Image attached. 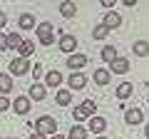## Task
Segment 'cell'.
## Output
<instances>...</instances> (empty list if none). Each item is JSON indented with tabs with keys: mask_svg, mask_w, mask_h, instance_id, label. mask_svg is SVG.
<instances>
[{
	"mask_svg": "<svg viewBox=\"0 0 149 139\" xmlns=\"http://www.w3.org/2000/svg\"><path fill=\"white\" fill-rule=\"evenodd\" d=\"M32 132H37V134H45V137H52V134H57V122H55L52 117H40L35 124H32Z\"/></svg>",
	"mask_w": 149,
	"mask_h": 139,
	"instance_id": "6da1fadb",
	"label": "cell"
},
{
	"mask_svg": "<svg viewBox=\"0 0 149 139\" xmlns=\"http://www.w3.org/2000/svg\"><path fill=\"white\" fill-rule=\"evenodd\" d=\"M95 112H97V102H92V99H85L80 104V107H74V122H82V119H87V117H95Z\"/></svg>",
	"mask_w": 149,
	"mask_h": 139,
	"instance_id": "7a4b0ae2",
	"label": "cell"
},
{
	"mask_svg": "<svg viewBox=\"0 0 149 139\" xmlns=\"http://www.w3.org/2000/svg\"><path fill=\"white\" fill-rule=\"evenodd\" d=\"M8 70H10V77L15 75V77H22V75H27L32 70V65H30V60H22V57H15L13 62H8Z\"/></svg>",
	"mask_w": 149,
	"mask_h": 139,
	"instance_id": "3957f363",
	"label": "cell"
},
{
	"mask_svg": "<svg viewBox=\"0 0 149 139\" xmlns=\"http://www.w3.org/2000/svg\"><path fill=\"white\" fill-rule=\"evenodd\" d=\"M52 22H40V25H37V38H40V45H52L55 40H52Z\"/></svg>",
	"mask_w": 149,
	"mask_h": 139,
	"instance_id": "277c9868",
	"label": "cell"
},
{
	"mask_svg": "<svg viewBox=\"0 0 149 139\" xmlns=\"http://www.w3.org/2000/svg\"><path fill=\"white\" fill-rule=\"evenodd\" d=\"M57 45H60V50H62V52L74 55V50H77V38L65 32V35H60V42H57Z\"/></svg>",
	"mask_w": 149,
	"mask_h": 139,
	"instance_id": "5b68a950",
	"label": "cell"
},
{
	"mask_svg": "<svg viewBox=\"0 0 149 139\" xmlns=\"http://www.w3.org/2000/svg\"><path fill=\"white\" fill-rule=\"evenodd\" d=\"M129 67H132V65H129L127 57H117L114 62H109V67H107V70H109L112 75H127Z\"/></svg>",
	"mask_w": 149,
	"mask_h": 139,
	"instance_id": "8992f818",
	"label": "cell"
},
{
	"mask_svg": "<svg viewBox=\"0 0 149 139\" xmlns=\"http://www.w3.org/2000/svg\"><path fill=\"white\" fill-rule=\"evenodd\" d=\"M45 95H47V87H45V82H32L30 90H27V97H30V99H35V102H42Z\"/></svg>",
	"mask_w": 149,
	"mask_h": 139,
	"instance_id": "52a82bcc",
	"label": "cell"
},
{
	"mask_svg": "<svg viewBox=\"0 0 149 139\" xmlns=\"http://www.w3.org/2000/svg\"><path fill=\"white\" fill-rule=\"evenodd\" d=\"M65 65H67V67L72 70V72H80V70L87 65V55L74 52V55H70V57H67V62H65Z\"/></svg>",
	"mask_w": 149,
	"mask_h": 139,
	"instance_id": "ba28073f",
	"label": "cell"
},
{
	"mask_svg": "<svg viewBox=\"0 0 149 139\" xmlns=\"http://www.w3.org/2000/svg\"><path fill=\"white\" fill-rule=\"evenodd\" d=\"M107 129V119L104 117H90V124H87V132H92V134H97V137H100L102 132H104Z\"/></svg>",
	"mask_w": 149,
	"mask_h": 139,
	"instance_id": "9c48e42d",
	"label": "cell"
},
{
	"mask_svg": "<svg viewBox=\"0 0 149 139\" xmlns=\"http://www.w3.org/2000/svg\"><path fill=\"white\" fill-rule=\"evenodd\" d=\"M67 85H70V92L72 90H85L87 87V77L82 75V72H72V75L67 77Z\"/></svg>",
	"mask_w": 149,
	"mask_h": 139,
	"instance_id": "30bf717a",
	"label": "cell"
},
{
	"mask_svg": "<svg viewBox=\"0 0 149 139\" xmlns=\"http://www.w3.org/2000/svg\"><path fill=\"white\" fill-rule=\"evenodd\" d=\"M124 122H127V124H132V127H137L139 122H144V112H142L139 107L127 109V112H124Z\"/></svg>",
	"mask_w": 149,
	"mask_h": 139,
	"instance_id": "8fae6325",
	"label": "cell"
},
{
	"mask_svg": "<svg viewBox=\"0 0 149 139\" xmlns=\"http://www.w3.org/2000/svg\"><path fill=\"white\" fill-rule=\"evenodd\" d=\"M92 80H95L100 87H107V85L112 82V72H109V70H104V67H100V70H95Z\"/></svg>",
	"mask_w": 149,
	"mask_h": 139,
	"instance_id": "7c38bea8",
	"label": "cell"
},
{
	"mask_svg": "<svg viewBox=\"0 0 149 139\" xmlns=\"http://www.w3.org/2000/svg\"><path fill=\"white\" fill-rule=\"evenodd\" d=\"M60 85H62V72L60 70L45 72V87H60Z\"/></svg>",
	"mask_w": 149,
	"mask_h": 139,
	"instance_id": "4fadbf2b",
	"label": "cell"
},
{
	"mask_svg": "<svg viewBox=\"0 0 149 139\" xmlns=\"http://www.w3.org/2000/svg\"><path fill=\"white\" fill-rule=\"evenodd\" d=\"M30 97H15V102H13V109H15V114H27L30 112Z\"/></svg>",
	"mask_w": 149,
	"mask_h": 139,
	"instance_id": "5bb4252c",
	"label": "cell"
},
{
	"mask_svg": "<svg viewBox=\"0 0 149 139\" xmlns=\"http://www.w3.org/2000/svg\"><path fill=\"white\" fill-rule=\"evenodd\" d=\"M13 77L10 72H0V95H8V92H13Z\"/></svg>",
	"mask_w": 149,
	"mask_h": 139,
	"instance_id": "9a60e30c",
	"label": "cell"
},
{
	"mask_svg": "<svg viewBox=\"0 0 149 139\" xmlns=\"http://www.w3.org/2000/svg\"><path fill=\"white\" fill-rule=\"evenodd\" d=\"M104 25L109 27V30H112V27H119V25H122V15L114 13V10H109V13L104 15Z\"/></svg>",
	"mask_w": 149,
	"mask_h": 139,
	"instance_id": "2e32d148",
	"label": "cell"
},
{
	"mask_svg": "<svg viewBox=\"0 0 149 139\" xmlns=\"http://www.w3.org/2000/svg\"><path fill=\"white\" fill-rule=\"evenodd\" d=\"M132 52L137 55V57H147L149 55V42L147 40H137V42L132 45Z\"/></svg>",
	"mask_w": 149,
	"mask_h": 139,
	"instance_id": "e0dca14e",
	"label": "cell"
},
{
	"mask_svg": "<svg viewBox=\"0 0 149 139\" xmlns=\"http://www.w3.org/2000/svg\"><path fill=\"white\" fill-rule=\"evenodd\" d=\"M117 57H119V55H117V47H114V45H104V47H102V60H104L107 65L114 62Z\"/></svg>",
	"mask_w": 149,
	"mask_h": 139,
	"instance_id": "ac0fdd59",
	"label": "cell"
},
{
	"mask_svg": "<svg viewBox=\"0 0 149 139\" xmlns=\"http://www.w3.org/2000/svg\"><path fill=\"white\" fill-rule=\"evenodd\" d=\"M17 25H20L22 30H32V27H35V15H30V13H22V15L17 17Z\"/></svg>",
	"mask_w": 149,
	"mask_h": 139,
	"instance_id": "d6986e66",
	"label": "cell"
},
{
	"mask_svg": "<svg viewBox=\"0 0 149 139\" xmlns=\"http://www.w3.org/2000/svg\"><path fill=\"white\" fill-rule=\"evenodd\" d=\"M17 52H20L22 60H27L32 52H35V42H32V40H22V45L17 47Z\"/></svg>",
	"mask_w": 149,
	"mask_h": 139,
	"instance_id": "ffe728a7",
	"label": "cell"
},
{
	"mask_svg": "<svg viewBox=\"0 0 149 139\" xmlns=\"http://www.w3.org/2000/svg\"><path fill=\"white\" fill-rule=\"evenodd\" d=\"M67 139H87V127H82V124H72Z\"/></svg>",
	"mask_w": 149,
	"mask_h": 139,
	"instance_id": "44dd1931",
	"label": "cell"
},
{
	"mask_svg": "<svg viewBox=\"0 0 149 139\" xmlns=\"http://www.w3.org/2000/svg\"><path fill=\"white\" fill-rule=\"evenodd\" d=\"M55 102H57L60 107H67L70 102H72V92L70 90H60L57 95H55Z\"/></svg>",
	"mask_w": 149,
	"mask_h": 139,
	"instance_id": "7402d4cb",
	"label": "cell"
},
{
	"mask_svg": "<svg viewBox=\"0 0 149 139\" xmlns=\"http://www.w3.org/2000/svg\"><path fill=\"white\" fill-rule=\"evenodd\" d=\"M60 15L62 17H74L77 15V5L74 3H60Z\"/></svg>",
	"mask_w": 149,
	"mask_h": 139,
	"instance_id": "603a6c76",
	"label": "cell"
},
{
	"mask_svg": "<svg viewBox=\"0 0 149 139\" xmlns=\"http://www.w3.org/2000/svg\"><path fill=\"white\" fill-rule=\"evenodd\" d=\"M132 92H134V85H132V82H122V85L117 87V97H119V99H127Z\"/></svg>",
	"mask_w": 149,
	"mask_h": 139,
	"instance_id": "cb8c5ba5",
	"label": "cell"
},
{
	"mask_svg": "<svg viewBox=\"0 0 149 139\" xmlns=\"http://www.w3.org/2000/svg\"><path fill=\"white\" fill-rule=\"evenodd\" d=\"M107 35H109V27H107L104 22H100V25H95V30H92V38H95V40H104Z\"/></svg>",
	"mask_w": 149,
	"mask_h": 139,
	"instance_id": "d4e9b609",
	"label": "cell"
},
{
	"mask_svg": "<svg viewBox=\"0 0 149 139\" xmlns=\"http://www.w3.org/2000/svg\"><path fill=\"white\" fill-rule=\"evenodd\" d=\"M22 45V38L17 32H8V50H17Z\"/></svg>",
	"mask_w": 149,
	"mask_h": 139,
	"instance_id": "484cf974",
	"label": "cell"
},
{
	"mask_svg": "<svg viewBox=\"0 0 149 139\" xmlns=\"http://www.w3.org/2000/svg\"><path fill=\"white\" fill-rule=\"evenodd\" d=\"M10 107H13V102L8 99L5 95H0V112H8V109H10Z\"/></svg>",
	"mask_w": 149,
	"mask_h": 139,
	"instance_id": "4316f807",
	"label": "cell"
},
{
	"mask_svg": "<svg viewBox=\"0 0 149 139\" xmlns=\"http://www.w3.org/2000/svg\"><path fill=\"white\" fill-rule=\"evenodd\" d=\"M30 72H32V77H35V82H37L40 77H42V65H40V62H35V67H32Z\"/></svg>",
	"mask_w": 149,
	"mask_h": 139,
	"instance_id": "83f0119b",
	"label": "cell"
},
{
	"mask_svg": "<svg viewBox=\"0 0 149 139\" xmlns=\"http://www.w3.org/2000/svg\"><path fill=\"white\" fill-rule=\"evenodd\" d=\"M8 50V35H0V52Z\"/></svg>",
	"mask_w": 149,
	"mask_h": 139,
	"instance_id": "f1b7e54d",
	"label": "cell"
},
{
	"mask_svg": "<svg viewBox=\"0 0 149 139\" xmlns=\"http://www.w3.org/2000/svg\"><path fill=\"white\" fill-rule=\"evenodd\" d=\"M8 25V15H5V13H3V10H0V30H3V27H5Z\"/></svg>",
	"mask_w": 149,
	"mask_h": 139,
	"instance_id": "f546056e",
	"label": "cell"
},
{
	"mask_svg": "<svg viewBox=\"0 0 149 139\" xmlns=\"http://www.w3.org/2000/svg\"><path fill=\"white\" fill-rule=\"evenodd\" d=\"M102 5H104L107 10H112V8H114V3H112V0H102Z\"/></svg>",
	"mask_w": 149,
	"mask_h": 139,
	"instance_id": "4dcf8cb0",
	"label": "cell"
},
{
	"mask_svg": "<svg viewBox=\"0 0 149 139\" xmlns=\"http://www.w3.org/2000/svg\"><path fill=\"white\" fill-rule=\"evenodd\" d=\"M30 139H47V137H45V134H37V132H32V134H30Z\"/></svg>",
	"mask_w": 149,
	"mask_h": 139,
	"instance_id": "1f68e13d",
	"label": "cell"
},
{
	"mask_svg": "<svg viewBox=\"0 0 149 139\" xmlns=\"http://www.w3.org/2000/svg\"><path fill=\"white\" fill-rule=\"evenodd\" d=\"M50 139H65V137H62V134H52V137H50Z\"/></svg>",
	"mask_w": 149,
	"mask_h": 139,
	"instance_id": "d6a6232c",
	"label": "cell"
},
{
	"mask_svg": "<svg viewBox=\"0 0 149 139\" xmlns=\"http://www.w3.org/2000/svg\"><path fill=\"white\" fill-rule=\"evenodd\" d=\"M144 137L149 139V124H147V127H144Z\"/></svg>",
	"mask_w": 149,
	"mask_h": 139,
	"instance_id": "836d02e7",
	"label": "cell"
},
{
	"mask_svg": "<svg viewBox=\"0 0 149 139\" xmlns=\"http://www.w3.org/2000/svg\"><path fill=\"white\" fill-rule=\"evenodd\" d=\"M95 139H107V137H102V134H100V137H95Z\"/></svg>",
	"mask_w": 149,
	"mask_h": 139,
	"instance_id": "e575fe53",
	"label": "cell"
},
{
	"mask_svg": "<svg viewBox=\"0 0 149 139\" xmlns=\"http://www.w3.org/2000/svg\"><path fill=\"white\" fill-rule=\"evenodd\" d=\"M147 102H149V99H147Z\"/></svg>",
	"mask_w": 149,
	"mask_h": 139,
	"instance_id": "d590c367",
	"label": "cell"
}]
</instances>
